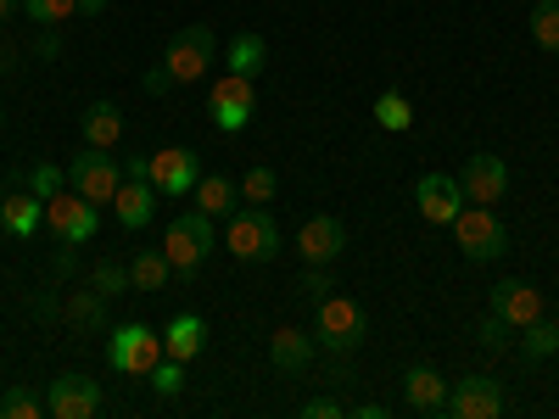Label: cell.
I'll use <instances>...</instances> for the list:
<instances>
[{"label": "cell", "mask_w": 559, "mask_h": 419, "mask_svg": "<svg viewBox=\"0 0 559 419\" xmlns=\"http://www.w3.org/2000/svg\"><path fill=\"white\" fill-rule=\"evenodd\" d=\"M0 129H7V112H0Z\"/></svg>", "instance_id": "cell-46"}, {"label": "cell", "mask_w": 559, "mask_h": 419, "mask_svg": "<svg viewBox=\"0 0 559 419\" xmlns=\"http://www.w3.org/2000/svg\"><path fill=\"white\" fill-rule=\"evenodd\" d=\"M403 403H408L414 414H442V408H448V381H442V369L414 363L408 375H403Z\"/></svg>", "instance_id": "cell-18"}, {"label": "cell", "mask_w": 559, "mask_h": 419, "mask_svg": "<svg viewBox=\"0 0 559 419\" xmlns=\"http://www.w3.org/2000/svg\"><path fill=\"white\" fill-rule=\"evenodd\" d=\"M112 213L123 229H146L157 218V184L152 179H123L118 196H112Z\"/></svg>", "instance_id": "cell-17"}, {"label": "cell", "mask_w": 559, "mask_h": 419, "mask_svg": "<svg viewBox=\"0 0 559 419\" xmlns=\"http://www.w3.org/2000/svg\"><path fill=\"white\" fill-rule=\"evenodd\" d=\"M45 414H57V419H96L102 414V381L57 375L51 392H45Z\"/></svg>", "instance_id": "cell-12"}, {"label": "cell", "mask_w": 559, "mask_h": 419, "mask_svg": "<svg viewBox=\"0 0 559 419\" xmlns=\"http://www.w3.org/2000/svg\"><path fill=\"white\" fill-rule=\"evenodd\" d=\"M252 107H258V89H252V79H241V73H224V79L207 89V118H213V129H224V134H241V129L252 123Z\"/></svg>", "instance_id": "cell-8"}, {"label": "cell", "mask_w": 559, "mask_h": 419, "mask_svg": "<svg viewBox=\"0 0 559 419\" xmlns=\"http://www.w3.org/2000/svg\"><path fill=\"white\" fill-rule=\"evenodd\" d=\"M274 196H280V173H274L269 163L247 168V179H241V202H247V207H269Z\"/></svg>", "instance_id": "cell-28"}, {"label": "cell", "mask_w": 559, "mask_h": 419, "mask_svg": "<svg viewBox=\"0 0 559 419\" xmlns=\"http://www.w3.org/2000/svg\"><path fill=\"white\" fill-rule=\"evenodd\" d=\"M476 342H481V347H487V352H498V347H503V342H509V324H503V319H498V313H487V319H481V324H476Z\"/></svg>", "instance_id": "cell-37"}, {"label": "cell", "mask_w": 559, "mask_h": 419, "mask_svg": "<svg viewBox=\"0 0 559 419\" xmlns=\"http://www.w3.org/2000/svg\"><path fill=\"white\" fill-rule=\"evenodd\" d=\"M224 247L236 263H269L280 258V224L269 207H241L229 213V229H224Z\"/></svg>", "instance_id": "cell-3"}, {"label": "cell", "mask_w": 559, "mask_h": 419, "mask_svg": "<svg viewBox=\"0 0 559 419\" xmlns=\"http://www.w3.org/2000/svg\"><path fill=\"white\" fill-rule=\"evenodd\" d=\"M62 184H68V168H57V163H34V173H28V191H34V196L51 202Z\"/></svg>", "instance_id": "cell-35"}, {"label": "cell", "mask_w": 559, "mask_h": 419, "mask_svg": "<svg viewBox=\"0 0 559 419\" xmlns=\"http://www.w3.org/2000/svg\"><path fill=\"white\" fill-rule=\"evenodd\" d=\"M453 229V241H459V252L471 258V263H492V258H503L509 252V229H503V218L492 213V207H459V218L448 224Z\"/></svg>", "instance_id": "cell-5"}, {"label": "cell", "mask_w": 559, "mask_h": 419, "mask_svg": "<svg viewBox=\"0 0 559 419\" xmlns=\"http://www.w3.org/2000/svg\"><path fill=\"white\" fill-rule=\"evenodd\" d=\"M45 224H51L57 229V241L62 247H84V241H96V229H102V207L96 202H90V196H51V202H45Z\"/></svg>", "instance_id": "cell-9"}, {"label": "cell", "mask_w": 559, "mask_h": 419, "mask_svg": "<svg viewBox=\"0 0 559 419\" xmlns=\"http://www.w3.org/2000/svg\"><path fill=\"white\" fill-rule=\"evenodd\" d=\"M213 57H218V34H213L207 23H191V28H179V34L168 39L163 68H168L174 84H202L207 68H213Z\"/></svg>", "instance_id": "cell-4"}, {"label": "cell", "mask_w": 559, "mask_h": 419, "mask_svg": "<svg viewBox=\"0 0 559 419\" xmlns=\"http://www.w3.org/2000/svg\"><path fill=\"white\" fill-rule=\"evenodd\" d=\"M459 191L471 196V202H481V207L503 202V196H509V168H503V157H498V152H471V157H464V168H459Z\"/></svg>", "instance_id": "cell-11"}, {"label": "cell", "mask_w": 559, "mask_h": 419, "mask_svg": "<svg viewBox=\"0 0 559 419\" xmlns=\"http://www.w3.org/2000/svg\"><path fill=\"white\" fill-rule=\"evenodd\" d=\"M0 202H7V184H0Z\"/></svg>", "instance_id": "cell-45"}, {"label": "cell", "mask_w": 559, "mask_h": 419, "mask_svg": "<svg viewBox=\"0 0 559 419\" xmlns=\"http://www.w3.org/2000/svg\"><path fill=\"white\" fill-rule=\"evenodd\" d=\"M492 313L509 324V331H526L532 319H543V291L532 286V279H498L492 286Z\"/></svg>", "instance_id": "cell-15"}, {"label": "cell", "mask_w": 559, "mask_h": 419, "mask_svg": "<svg viewBox=\"0 0 559 419\" xmlns=\"http://www.w3.org/2000/svg\"><path fill=\"white\" fill-rule=\"evenodd\" d=\"M90 286H96L102 297H123V291H134V286H129V263H96Z\"/></svg>", "instance_id": "cell-34"}, {"label": "cell", "mask_w": 559, "mask_h": 419, "mask_svg": "<svg viewBox=\"0 0 559 419\" xmlns=\"http://www.w3.org/2000/svg\"><path fill=\"white\" fill-rule=\"evenodd\" d=\"M157 358H163V336L146 331V324H118L107 336V363L118 375H152Z\"/></svg>", "instance_id": "cell-7"}, {"label": "cell", "mask_w": 559, "mask_h": 419, "mask_svg": "<svg viewBox=\"0 0 559 419\" xmlns=\"http://www.w3.org/2000/svg\"><path fill=\"white\" fill-rule=\"evenodd\" d=\"M364 336H369V319H364V308L353 302V297H324V302H313V342L324 347V352H336V358H347L353 347H364Z\"/></svg>", "instance_id": "cell-2"}, {"label": "cell", "mask_w": 559, "mask_h": 419, "mask_svg": "<svg viewBox=\"0 0 559 419\" xmlns=\"http://www.w3.org/2000/svg\"><path fill=\"white\" fill-rule=\"evenodd\" d=\"M23 12H28L39 28H62L68 17H79V0H23Z\"/></svg>", "instance_id": "cell-31"}, {"label": "cell", "mask_w": 559, "mask_h": 419, "mask_svg": "<svg viewBox=\"0 0 559 419\" xmlns=\"http://www.w3.org/2000/svg\"><path fill=\"white\" fill-rule=\"evenodd\" d=\"M297 258L302 263H336L342 252H347V224L342 218H331V213H313L302 229H297Z\"/></svg>", "instance_id": "cell-13"}, {"label": "cell", "mask_w": 559, "mask_h": 419, "mask_svg": "<svg viewBox=\"0 0 559 419\" xmlns=\"http://www.w3.org/2000/svg\"><path fill=\"white\" fill-rule=\"evenodd\" d=\"M236 184H229L224 173H202L197 179V191H191V202L202 207V213H213V218H229V213H236Z\"/></svg>", "instance_id": "cell-24"}, {"label": "cell", "mask_w": 559, "mask_h": 419, "mask_svg": "<svg viewBox=\"0 0 559 419\" xmlns=\"http://www.w3.org/2000/svg\"><path fill=\"white\" fill-rule=\"evenodd\" d=\"M331 286H336V279H331V263H308V268H302V297L324 302V297H331Z\"/></svg>", "instance_id": "cell-36"}, {"label": "cell", "mask_w": 559, "mask_h": 419, "mask_svg": "<svg viewBox=\"0 0 559 419\" xmlns=\"http://www.w3.org/2000/svg\"><path fill=\"white\" fill-rule=\"evenodd\" d=\"M313 352H319V342L308 331H274L269 336V358H274L280 375H302V369L313 363Z\"/></svg>", "instance_id": "cell-20"}, {"label": "cell", "mask_w": 559, "mask_h": 419, "mask_svg": "<svg viewBox=\"0 0 559 419\" xmlns=\"http://www.w3.org/2000/svg\"><path fill=\"white\" fill-rule=\"evenodd\" d=\"M107 302H112V297H102L96 286L73 291V297H68V324H79V331H107Z\"/></svg>", "instance_id": "cell-26"}, {"label": "cell", "mask_w": 559, "mask_h": 419, "mask_svg": "<svg viewBox=\"0 0 559 419\" xmlns=\"http://www.w3.org/2000/svg\"><path fill=\"white\" fill-rule=\"evenodd\" d=\"M140 84H146V96H168V89H179V84L168 79V68H163V62H152L146 73H140Z\"/></svg>", "instance_id": "cell-38"}, {"label": "cell", "mask_w": 559, "mask_h": 419, "mask_svg": "<svg viewBox=\"0 0 559 419\" xmlns=\"http://www.w3.org/2000/svg\"><path fill=\"white\" fill-rule=\"evenodd\" d=\"M107 12V0H79V17H102Z\"/></svg>", "instance_id": "cell-42"}, {"label": "cell", "mask_w": 559, "mask_h": 419, "mask_svg": "<svg viewBox=\"0 0 559 419\" xmlns=\"http://www.w3.org/2000/svg\"><path fill=\"white\" fill-rule=\"evenodd\" d=\"M168 279H174V263H168L163 247L129 258V286H134V291H168Z\"/></svg>", "instance_id": "cell-22"}, {"label": "cell", "mask_w": 559, "mask_h": 419, "mask_svg": "<svg viewBox=\"0 0 559 419\" xmlns=\"http://www.w3.org/2000/svg\"><path fill=\"white\" fill-rule=\"evenodd\" d=\"M79 134H84V146L112 152L118 140H123V107L118 101H90L84 118H79Z\"/></svg>", "instance_id": "cell-19"}, {"label": "cell", "mask_w": 559, "mask_h": 419, "mask_svg": "<svg viewBox=\"0 0 559 419\" xmlns=\"http://www.w3.org/2000/svg\"><path fill=\"white\" fill-rule=\"evenodd\" d=\"M532 39L548 57H559V0H537L532 7Z\"/></svg>", "instance_id": "cell-30"}, {"label": "cell", "mask_w": 559, "mask_h": 419, "mask_svg": "<svg viewBox=\"0 0 559 419\" xmlns=\"http://www.w3.org/2000/svg\"><path fill=\"white\" fill-rule=\"evenodd\" d=\"M376 123H381L386 134H403V129H414V107H408V96H403V89H386V96L376 101Z\"/></svg>", "instance_id": "cell-29"}, {"label": "cell", "mask_w": 559, "mask_h": 419, "mask_svg": "<svg viewBox=\"0 0 559 419\" xmlns=\"http://www.w3.org/2000/svg\"><path fill=\"white\" fill-rule=\"evenodd\" d=\"M229 73H241V79H258L263 73V62H269V39L263 34H236L229 39Z\"/></svg>", "instance_id": "cell-25"}, {"label": "cell", "mask_w": 559, "mask_h": 419, "mask_svg": "<svg viewBox=\"0 0 559 419\" xmlns=\"http://www.w3.org/2000/svg\"><path fill=\"white\" fill-rule=\"evenodd\" d=\"M0 414H7V419H39L45 414V397L28 392V386H12V392H0Z\"/></svg>", "instance_id": "cell-32"}, {"label": "cell", "mask_w": 559, "mask_h": 419, "mask_svg": "<svg viewBox=\"0 0 559 419\" xmlns=\"http://www.w3.org/2000/svg\"><path fill=\"white\" fill-rule=\"evenodd\" d=\"M353 419H386V403H358Z\"/></svg>", "instance_id": "cell-41"}, {"label": "cell", "mask_w": 559, "mask_h": 419, "mask_svg": "<svg viewBox=\"0 0 559 419\" xmlns=\"http://www.w3.org/2000/svg\"><path fill=\"white\" fill-rule=\"evenodd\" d=\"M559 352V324L543 313V319H532L526 331H521V358L526 363H543V358H554Z\"/></svg>", "instance_id": "cell-27"}, {"label": "cell", "mask_w": 559, "mask_h": 419, "mask_svg": "<svg viewBox=\"0 0 559 419\" xmlns=\"http://www.w3.org/2000/svg\"><path fill=\"white\" fill-rule=\"evenodd\" d=\"M17 7H23V0H0V23H7V17H12Z\"/></svg>", "instance_id": "cell-44"}, {"label": "cell", "mask_w": 559, "mask_h": 419, "mask_svg": "<svg viewBox=\"0 0 559 419\" xmlns=\"http://www.w3.org/2000/svg\"><path fill=\"white\" fill-rule=\"evenodd\" d=\"M0 73H17V57H12V45H0Z\"/></svg>", "instance_id": "cell-43"}, {"label": "cell", "mask_w": 559, "mask_h": 419, "mask_svg": "<svg viewBox=\"0 0 559 419\" xmlns=\"http://www.w3.org/2000/svg\"><path fill=\"white\" fill-rule=\"evenodd\" d=\"M146 381H152V392H157V397H179V386H185V363L163 352V358L152 363V375H146Z\"/></svg>", "instance_id": "cell-33"}, {"label": "cell", "mask_w": 559, "mask_h": 419, "mask_svg": "<svg viewBox=\"0 0 559 419\" xmlns=\"http://www.w3.org/2000/svg\"><path fill=\"white\" fill-rule=\"evenodd\" d=\"M0 224H7L17 241H28L34 229L45 224V196H34V191L28 196H7V202H0Z\"/></svg>", "instance_id": "cell-23"}, {"label": "cell", "mask_w": 559, "mask_h": 419, "mask_svg": "<svg viewBox=\"0 0 559 419\" xmlns=\"http://www.w3.org/2000/svg\"><path fill=\"white\" fill-rule=\"evenodd\" d=\"M213 224H218V218H213V213H202L197 202H191V213H179V218L168 224L163 252H168L174 274H197V268L207 263V252L218 247V229H213Z\"/></svg>", "instance_id": "cell-1"}, {"label": "cell", "mask_w": 559, "mask_h": 419, "mask_svg": "<svg viewBox=\"0 0 559 419\" xmlns=\"http://www.w3.org/2000/svg\"><path fill=\"white\" fill-rule=\"evenodd\" d=\"M453 419H498L503 414V386L492 375H464L453 392H448V408Z\"/></svg>", "instance_id": "cell-14"}, {"label": "cell", "mask_w": 559, "mask_h": 419, "mask_svg": "<svg viewBox=\"0 0 559 419\" xmlns=\"http://www.w3.org/2000/svg\"><path fill=\"white\" fill-rule=\"evenodd\" d=\"M459 179H448V173H419L414 179V207H419V218H426V224H453L459 218Z\"/></svg>", "instance_id": "cell-16"}, {"label": "cell", "mask_w": 559, "mask_h": 419, "mask_svg": "<svg viewBox=\"0 0 559 419\" xmlns=\"http://www.w3.org/2000/svg\"><path fill=\"white\" fill-rule=\"evenodd\" d=\"M297 414H302V419H342V403H336V397H308Z\"/></svg>", "instance_id": "cell-39"}, {"label": "cell", "mask_w": 559, "mask_h": 419, "mask_svg": "<svg viewBox=\"0 0 559 419\" xmlns=\"http://www.w3.org/2000/svg\"><path fill=\"white\" fill-rule=\"evenodd\" d=\"M202 347H207V319L202 313H179L168 331H163V352L179 358V363H191Z\"/></svg>", "instance_id": "cell-21"}, {"label": "cell", "mask_w": 559, "mask_h": 419, "mask_svg": "<svg viewBox=\"0 0 559 419\" xmlns=\"http://www.w3.org/2000/svg\"><path fill=\"white\" fill-rule=\"evenodd\" d=\"M39 57H62V34H51V28H39Z\"/></svg>", "instance_id": "cell-40"}, {"label": "cell", "mask_w": 559, "mask_h": 419, "mask_svg": "<svg viewBox=\"0 0 559 419\" xmlns=\"http://www.w3.org/2000/svg\"><path fill=\"white\" fill-rule=\"evenodd\" d=\"M146 179L157 184V196H191L202 179V157L191 146H163L146 157Z\"/></svg>", "instance_id": "cell-10"}, {"label": "cell", "mask_w": 559, "mask_h": 419, "mask_svg": "<svg viewBox=\"0 0 559 419\" xmlns=\"http://www.w3.org/2000/svg\"><path fill=\"white\" fill-rule=\"evenodd\" d=\"M68 184H73L79 196H90L96 207H112L118 184H123V168L112 163V152H102V146H84V152L68 163Z\"/></svg>", "instance_id": "cell-6"}]
</instances>
